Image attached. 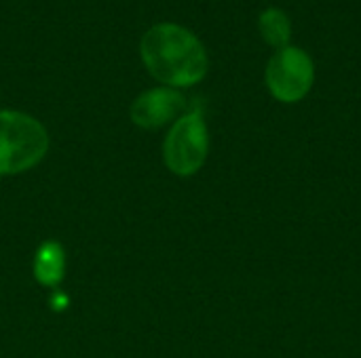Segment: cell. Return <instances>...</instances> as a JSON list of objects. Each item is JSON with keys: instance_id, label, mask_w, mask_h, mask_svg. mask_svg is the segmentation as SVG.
Wrapping results in <instances>:
<instances>
[{"instance_id": "6da1fadb", "label": "cell", "mask_w": 361, "mask_h": 358, "mask_svg": "<svg viewBox=\"0 0 361 358\" xmlns=\"http://www.w3.org/2000/svg\"><path fill=\"white\" fill-rule=\"evenodd\" d=\"M140 55L152 78L171 89L199 84L209 70L203 42L190 30L171 21L154 23L146 30Z\"/></svg>"}, {"instance_id": "7a4b0ae2", "label": "cell", "mask_w": 361, "mask_h": 358, "mask_svg": "<svg viewBox=\"0 0 361 358\" xmlns=\"http://www.w3.org/2000/svg\"><path fill=\"white\" fill-rule=\"evenodd\" d=\"M49 152L47 129L30 114L0 112V175H19L36 167Z\"/></svg>"}, {"instance_id": "3957f363", "label": "cell", "mask_w": 361, "mask_h": 358, "mask_svg": "<svg viewBox=\"0 0 361 358\" xmlns=\"http://www.w3.org/2000/svg\"><path fill=\"white\" fill-rule=\"evenodd\" d=\"M209 154V131L201 110L182 114L163 141L165 167L178 177H192L201 171Z\"/></svg>"}, {"instance_id": "277c9868", "label": "cell", "mask_w": 361, "mask_h": 358, "mask_svg": "<svg viewBox=\"0 0 361 358\" xmlns=\"http://www.w3.org/2000/svg\"><path fill=\"white\" fill-rule=\"evenodd\" d=\"M264 82L277 101H302L315 84V63L305 49L290 44L273 53L264 70Z\"/></svg>"}, {"instance_id": "5b68a950", "label": "cell", "mask_w": 361, "mask_h": 358, "mask_svg": "<svg viewBox=\"0 0 361 358\" xmlns=\"http://www.w3.org/2000/svg\"><path fill=\"white\" fill-rule=\"evenodd\" d=\"M186 110V97L171 87H157L144 91L129 108L133 124L142 129H161L167 122H176Z\"/></svg>"}, {"instance_id": "8992f818", "label": "cell", "mask_w": 361, "mask_h": 358, "mask_svg": "<svg viewBox=\"0 0 361 358\" xmlns=\"http://www.w3.org/2000/svg\"><path fill=\"white\" fill-rule=\"evenodd\" d=\"M66 276V249L57 241H44L34 255V279L42 287H57Z\"/></svg>"}, {"instance_id": "52a82bcc", "label": "cell", "mask_w": 361, "mask_h": 358, "mask_svg": "<svg viewBox=\"0 0 361 358\" xmlns=\"http://www.w3.org/2000/svg\"><path fill=\"white\" fill-rule=\"evenodd\" d=\"M258 30H260L262 38L267 40V44H271L275 51L290 46L292 21L281 8L269 6L267 11H262L260 17H258Z\"/></svg>"}, {"instance_id": "ba28073f", "label": "cell", "mask_w": 361, "mask_h": 358, "mask_svg": "<svg viewBox=\"0 0 361 358\" xmlns=\"http://www.w3.org/2000/svg\"><path fill=\"white\" fill-rule=\"evenodd\" d=\"M68 304H70V298H68L66 293H61V291L53 293V295H51V300H49V306H51L53 310H63Z\"/></svg>"}]
</instances>
